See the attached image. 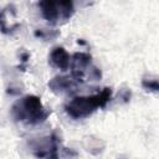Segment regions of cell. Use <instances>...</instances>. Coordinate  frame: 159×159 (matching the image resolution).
Returning <instances> with one entry per match:
<instances>
[{
  "instance_id": "obj_2",
  "label": "cell",
  "mask_w": 159,
  "mask_h": 159,
  "mask_svg": "<svg viewBox=\"0 0 159 159\" xmlns=\"http://www.w3.org/2000/svg\"><path fill=\"white\" fill-rule=\"evenodd\" d=\"M11 116L15 120L26 124H40L47 119L50 111L37 96L27 94L16 101L11 107Z\"/></svg>"
},
{
  "instance_id": "obj_7",
  "label": "cell",
  "mask_w": 159,
  "mask_h": 159,
  "mask_svg": "<svg viewBox=\"0 0 159 159\" xmlns=\"http://www.w3.org/2000/svg\"><path fill=\"white\" fill-rule=\"evenodd\" d=\"M142 86L147 89V91H152V92H158L159 89V83L158 80H143L142 81Z\"/></svg>"
},
{
  "instance_id": "obj_6",
  "label": "cell",
  "mask_w": 159,
  "mask_h": 159,
  "mask_svg": "<svg viewBox=\"0 0 159 159\" xmlns=\"http://www.w3.org/2000/svg\"><path fill=\"white\" fill-rule=\"evenodd\" d=\"M48 61L50 63L56 67V68H60L62 71H66L70 68V63H71V56L70 53L61 46H57L55 47L51 52H50V56H48Z\"/></svg>"
},
{
  "instance_id": "obj_1",
  "label": "cell",
  "mask_w": 159,
  "mask_h": 159,
  "mask_svg": "<svg viewBox=\"0 0 159 159\" xmlns=\"http://www.w3.org/2000/svg\"><path fill=\"white\" fill-rule=\"evenodd\" d=\"M111 98H112V88L106 87L96 94L80 96L72 98L70 102L66 103L65 111L70 117L75 119H82L91 116L96 109L104 108L106 104L111 101Z\"/></svg>"
},
{
  "instance_id": "obj_5",
  "label": "cell",
  "mask_w": 159,
  "mask_h": 159,
  "mask_svg": "<svg viewBox=\"0 0 159 159\" xmlns=\"http://www.w3.org/2000/svg\"><path fill=\"white\" fill-rule=\"evenodd\" d=\"M82 83L77 78L71 76H57L48 82V87L55 93H70L75 92L78 84Z\"/></svg>"
},
{
  "instance_id": "obj_3",
  "label": "cell",
  "mask_w": 159,
  "mask_h": 159,
  "mask_svg": "<svg viewBox=\"0 0 159 159\" xmlns=\"http://www.w3.org/2000/svg\"><path fill=\"white\" fill-rule=\"evenodd\" d=\"M39 7L41 10L43 19L47 20L50 24H58L67 21L75 14L73 2L70 0H63V1L43 0L39 2Z\"/></svg>"
},
{
  "instance_id": "obj_4",
  "label": "cell",
  "mask_w": 159,
  "mask_h": 159,
  "mask_svg": "<svg viewBox=\"0 0 159 159\" xmlns=\"http://www.w3.org/2000/svg\"><path fill=\"white\" fill-rule=\"evenodd\" d=\"M30 145L34 155L39 159H58L60 138L56 135V133H51L45 138L32 140Z\"/></svg>"
}]
</instances>
